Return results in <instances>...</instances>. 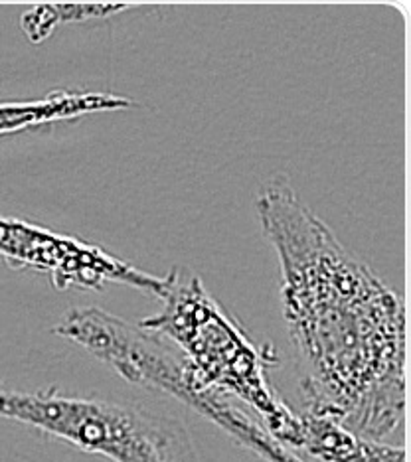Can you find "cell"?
Instances as JSON below:
<instances>
[{
    "instance_id": "cell-6",
    "label": "cell",
    "mask_w": 411,
    "mask_h": 462,
    "mask_svg": "<svg viewBox=\"0 0 411 462\" xmlns=\"http://www.w3.org/2000/svg\"><path fill=\"white\" fill-rule=\"evenodd\" d=\"M133 5L125 3H66V5H40L30 8L23 16V30L30 42L50 38L54 30L68 23H88V20H101L107 16L121 14Z\"/></svg>"
},
{
    "instance_id": "cell-3",
    "label": "cell",
    "mask_w": 411,
    "mask_h": 462,
    "mask_svg": "<svg viewBox=\"0 0 411 462\" xmlns=\"http://www.w3.org/2000/svg\"><path fill=\"white\" fill-rule=\"evenodd\" d=\"M0 417L113 462H196L192 439L173 419L95 397L0 390Z\"/></svg>"
},
{
    "instance_id": "cell-4",
    "label": "cell",
    "mask_w": 411,
    "mask_h": 462,
    "mask_svg": "<svg viewBox=\"0 0 411 462\" xmlns=\"http://www.w3.org/2000/svg\"><path fill=\"white\" fill-rule=\"evenodd\" d=\"M0 259L16 271L48 275L58 291L126 285L158 299L164 287V277L141 271L99 245L20 217L0 216Z\"/></svg>"
},
{
    "instance_id": "cell-7",
    "label": "cell",
    "mask_w": 411,
    "mask_h": 462,
    "mask_svg": "<svg viewBox=\"0 0 411 462\" xmlns=\"http://www.w3.org/2000/svg\"><path fill=\"white\" fill-rule=\"evenodd\" d=\"M229 437H234L241 447L253 450L257 457L266 462H303L297 455L291 453L289 447L273 437L269 430L261 425L257 417H251V413L241 411L234 421L226 429Z\"/></svg>"
},
{
    "instance_id": "cell-5",
    "label": "cell",
    "mask_w": 411,
    "mask_h": 462,
    "mask_svg": "<svg viewBox=\"0 0 411 462\" xmlns=\"http://www.w3.org/2000/svg\"><path fill=\"white\" fill-rule=\"evenodd\" d=\"M321 462H406V448L352 433L336 419L303 409L293 447Z\"/></svg>"
},
{
    "instance_id": "cell-1",
    "label": "cell",
    "mask_w": 411,
    "mask_h": 462,
    "mask_svg": "<svg viewBox=\"0 0 411 462\" xmlns=\"http://www.w3.org/2000/svg\"><path fill=\"white\" fill-rule=\"evenodd\" d=\"M257 217L281 271L283 319L303 365L304 409L352 433L394 439L406 415V307L277 174Z\"/></svg>"
},
{
    "instance_id": "cell-2",
    "label": "cell",
    "mask_w": 411,
    "mask_h": 462,
    "mask_svg": "<svg viewBox=\"0 0 411 462\" xmlns=\"http://www.w3.org/2000/svg\"><path fill=\"white\" fill-rule=\"evenodd\" d=\"M158 300L163 309L139 324L161 334L182 356V382L171 395L188 407L200 397L236 399L291 448L297 411L271 385L269 367L277 364L276 350L253 342L192 271L176 267L168 273Z\"/></svg>"
}]
</instances>
